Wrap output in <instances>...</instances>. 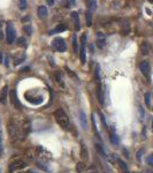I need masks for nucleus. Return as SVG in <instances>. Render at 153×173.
<instances>
[{"label": "nucleus", "mask_w": 153, "mask_h": 173, "mask_svg": "<svg viewBox=\"0 0 153 173\" xmlns=\"http://www.w3.org/2000/svg\"><path fill=\"white\" fill-rule=\"evenodd\" d=\"M139 112H140V117H142V119H143V117H144V112H143V109H142V107L139 109Z\"/></svg>", "instance_id": "obj_36"}, {"label": "nucleus", "mask_w": 153, "mask_h": 173, "mask_svg": "<svg viewBox=\"0 0 153 173\" xmlns=\"http://www.w3.org/2000/svg\"><path fill=\"white\" fill-rule=\"evenodd\" d=\"M23 31L24 32H27V35H32V28H31V25H24L23 27Z\"/></svg>", "instance_id": "obj_28"}, {"label": "nucleus", "mask_w": 153, "mask_h": 173, "mask_svg": "<svg viewBox=\"0 0 153 173\" xmlns=\"http://www.w3.org/2000/svg\"><path fill=\"white\" fill-rule=\"evenodd\" d=\"M97 98H98V102L102 105L104 104V95H102V89L100 83H98V85H97Z\"/></svg>", "instance_id": "obj_12"}, {"label": "nucleus", "mask_w": 153, "mask_h": 173, "mask_svg": "<svg viewBox=\"0 0 153 173\" xmlns=\"http://www.w3.org/2000/svg\"><path fill=\"white\" fill-rule=\"evenodd\" d=\"M84 170V164L80 162V163H77V165H76V171L78 173H82V171Z\"/></svg>", "instance_id": "obj_30"}, {"label": "nucleus", "mask_w": 153, "mask_h": 173, "mask_svg": "<svg viewBox=\"0 0 153 173\" xmlns=\"http://www.w3.org/2000/svg\"><path fill=\"white\" fill-rule=\"evenodd\" d=\"M0 152H1V143H0Z\"/></svg>", "instance_id": "obj_41"}, {"label": "nucleus", "mask_w": 153, "mask_h": 173, "mask_svg": "<svg viewBox=\"0 0 153 173\" xmlns=\"http://www.w3.org/2000/svg\"><path fill=\"white\" fill-rule=\"evenodd\" d=\"M90 173H96V172H90Z\"/></svg>", "instance_id": "obj_43"}, {"label": "nucleus", "mask_w": 153, "mask_h": 173, "mask_svg": "<svg viewBox=\"0 0 153 173\" xmlns=\"http://www.w3.org/2000/svg\"><path fill=\"white\" fill-rule=\"evenodd\" d=\"M140 51H142V53H143L144 55L149 54V52H150V47H149V44L144 42V43L142 44V46H140Z\"/></svg>", "instance_id": "obj_20"}, {"label": "nucleus", "mask_w": 153, "mask_h": 173, "mask_svg": "<svg viewBox=\"0 0 153 173\" xmlns=\"http://www.w3.org/2000/svg\"><path fill=\"white\" fill-rule=\"evenodd\" d=\"M52 46L54 47V50H57L58 52H65L67 50V44H66L65 39L61 37H57L52 40Z\"/></svg>", "instance_id": "obj_2"}, {"label": "nucleus", "mask_w": 153, "mask_h": 173, "mask_svg": "<svg viewBox=\"0 0 153 173\" xmlns=\"http://www.w3.org/2000/svg\"><path fill=\"white\" fill-rule=\"evenodd\" d=\"M85 45H87V36L83 35L81 39V47H80V59L81 62L84 65L87 62V53H85Z\"/></svg>", "instance_id": "obj_4"}, {"label": "nucleus", "mask_w": 153, "mask_h": 173, "mask_svg": "<svg viewBox=\"0 0 153 173\" xmlns=\"http://www.w3.org/2000/svg\"><path fill=\"white\" fill-rule=\"evenodd\" d=\"M117 163H119V166L121 167V170H122L124 173L128 172V166H127V164H125V162H123L122 159H119Z\"/></svg>", "instance_id": "obj_21"}, {"label": "nucleus", "mask_w": 153, "mask_h": 173, "mask_svg": "<svg viewBox=\"0 0 153 173\" xmlns=\"http://www.w3.org/2000/svg\"><path fill=\"white\" fill-rule=\"evenodd\" d=\"M25 59V55L23 54V53H17V54H15L14 55V62L15 65H19V64H21L23 62Z\"/></svg>", "instance_id": "obj_15"}, {"label": "nucleus", "mask_w": 153, "mask_h": 173, "mask_svg": "<svg viewBox=\"0 0 153 173\" xmlns=\"http://www.w3.org/2000/svg\"><path fill=\"white\" fill-rule=\"evenodd\" d=\"M9 97H10V102L13 103V105L15 107H21V103H20V100H19V97H17V94H16V91L13 89V90H10L9 92Z\"/></svg>", "instance_id": "obj_8"}, {"label": "nucleus", "mask_w": 153, "mask_h": 173, "mask_svg": "<svg viewBox=\"0 0 153 173\" xmlns=\"http://www.w3.org/2000/svg\"><path fill=\"white\" fill-rule=\"evenodd\" d=\"M55 79H57V81H58V83L61 85V87H63V85H65L63 82H62V79H61V73H60V72H58V73L55 74Z\"/></svg>", "instance_id": "obj_29"}, {"label": "nucleus", "mask_w": 153, "mask_h": 173, "mask_svg": "<svg viewBox=\"0 0 153 173\" xmlns=\"http://www.w3.org/2000/svg\"><path fill=\"white\" fill-rule=\"evenodd\" d=\"M145 104L146 106H151V94L150 92H146L145 94Z\"/></svg>", "instance_id": "obj_26"}, {"label": "nucleus", "mask_w": 153, "mask_h": 173, "mask_svg": "<svg viewBox=\"0 0 153 173\" xmlns=\"http://www.w3.org/2000/svg\"><path fill=\"white\" fill-rule=\"evenodd\" d=\"M38 16L40 19H45L47 16V8L45 6H39L38 7Z\"/></svg>", "instance_id": "obj_14"}, {"label": "nucleus", "mask_w": 153, "mask_h": 173, "mask_svg": "<svg viewBox=\"0 0 153 173\" xmlns=\"http://www.w3.org/2000/svg\"><path fill=\"white\" fill-rule=\"evenodd\" d=\"M2 61V55H1V53H0V62Z\"/></svg>", "instance_id": "obj_39"}, {"label": "nucleus", "mask_w": 153, "mask_h": 173, "mask_svg": "<svg viewBox=\"0 0 153 173\" xmlns=\"http://www.w3.org/2000/svg\"><path fill=\"white\" fill-rule=\"evenodd\" d=\"M99 115H100V119H102V125L106 127V121H105V117H104V114H102L100 111H99Z\"/></svg>", "instance_id": "obj_34"}, {"label": "nucleus", "mask_w": 153, "mask_h": 173, "mask_svg": "<svg viewBox=\"0 0 153 173\" xmlns=\"http://www.w3.org/2000/svg\"><path fill=\"white\" fill-rule=\"evenodd\" d=\"M73 47H74L75 53H77L78 49H77V37H76V35H74L73 36Z\"/></svg>", "instance_id": "obj_27"}, {"label": "nucleus", "mask_w": 153, "mask_h": 173, "mask_svg": "<svg viewBox=\"0 0 153 173\" xmlns=\"http://www.w3.org/2000/svg\"><path fill=\"white\" fill-rule=\"evenodd\" d=\"M91 120H92V126H93V130H95L96 135L99 137V134H98V129H97V126H96V121H95V117H93V115L91 117Z\"/></svg>", "instance_id": "obj_31"}, {"label": "nucleus", "mask_w": 153, "mask_h": 173, "mask_svg": "<svg viewBox=\"0 0 153 173\" xmlns=\"http://www.w3.org/2000/svg\"><path fill=\"white\" fill-rule=\"evenodd\" d=\"M149 2H151V4H153V0H147Z\"/></svg>", "instance_id": "obj_40"}, {"label": "nucleus", "mask_w": 153, "mask_h": 173, "mask_svg": "<svg viewBox=\"0 0 153 173\" xmlns=\"http://www.w3.org/2000/svg\"><path fill=\"white\" fill-rule=\"evenodd\" d=\"M152 129H153V119H152Z\"/></svg>", "instance_id": "obj_42"}, {"label": "nucleus", "mask_w": 153, "mask_h": 173, "mask_svg": "<svg viewBox=\"0 0 153 173\" xmlns=\"http://www.w3.org/2000/svg\"><path fill=\"white\" fill-rule=\"evenodd\" d=\"M85 19H87V27H91V24H92V13L90 10H87Z\"/></svg>", "instance_id": "obj_18"}, {"label": "nucleus", "mask_w": 153, "mask_h": 173, "mask_svg": "<svg viewBox=\"0 0 153 173\" xmlns=\"http://www.w3.org/2000/svg\"><path fill=\"white\" fill-rule=\"evenodd\" d=\"M81 157L83 160H87V158H89V155H87V147H85V144L84 143H82L81 144Z\"/></svg>", "instance_id": "obj_13"}, {"label": "nucleus", "mask_w": 153, "mask_h": 173, "mask_svg": "<svg viewBox=\"0 0 153 173\" xmlns=\"http://www.w3.org/2000/svg\"><path fill=\"white\" fill-rule=\"evenodd\" d=\"M15 38H16L15 28L10 22L7 23V27H6V40H7V43L8 44H13L15 42Z\"/></svg>", "instance_id": "obj_3"}, {"label": "nucleus", "mask_w": 153, "mask_h": 173, "mask_svg": "<svg viewBox=\"0 0 153 173\" xmlns=\"http://www.w3.org/2000/svg\"><path fill=\"white\" fill-rule=\"evenodd\" d=\"M142 152H143V151L140 150V151H138V154H137V159H140V157H142Z\"/></svg>", "instance_id": "obj_35"}, {"label": "nucleus", "mask_w": 153, "mask_h": 173, "mask_svg": "<svg viewBox=\"0 0 153 173\" xmlns=\"http://www.w3.org/2000/svg\"><path fill=\"white\" fill-rule=\"evenodd\" d=\"M146 162H147V164H149V165L153 166V154H152V155H149V156L146 157Z\"/></svg>", "instance_id": "obj_32"}, {"label": "nucleus", "mask_w": 153, "mask_h": 173, "mask_svg": "<svg viewBox=\"0 0 153 173\" xmlns=\"http://www.w3.org/2000/svg\"><path fill=\"white\" fill-rule=\"evenodd\" d=\"M70 4H72V5H75V4H76V1H75V0H70Z\"/></svg>", "instance_id": "obj_38"}, {"label": "nucleus", "mask_w": 153, "mask_h": 173, "mask_svg": "<svg viewBox=\"0 0 153 173\" xmlns=\"http://www.w3.org/2000/svg\"><path fill=\"white\" fill-rule=\"evenodd\" d=\"M67 29H68V28H67V25H66L65 23H60V24L57 25V28H55L54 30L50 31V34H51V35H53V34H60V32L66 31Z\"/></svg>", "instance_id": "obj_10"}, {"label": "nucleus", "mask_w": 153, "mask_h": 173, "mask_svg": "<svg viewBox=\"0 0 153 173\" xmlns=\"http://www.w3.org/2000/svg\"><path fill=\"white\" fill-rule=\"evenodd\" d=\"M96 149H97V151H98V154H100L102 157H106V152H105L104 148H102L99 143H96Z\"/></svg>", "instance_id": "obj_22"}, {"label": "nucleus", "mask_w": 153, "mask_h": 173, "mask_svg": "<svg viewBox=\"0 0 153 173\" xmlns=\"http://www.w3.org/2000/svg\"><path fill=\"white\" fill-rule=\"evenodd\" d=\"M96 44L98 49H104L106 45V36L102 32H98L97 37H96Z\"/></svg>", "instance_id": "obj_7"}, {"label": "nucleus", "mask_w": 153, "mask_h": 173, "mask_svg": "<svg viewBox=\"0 0 153 173\" xmlns=\"http://www.w3.org/2000/svg\"><path fill=\"white\" fill-rule=\"evenodd\" d=\"M17 45H20L21 47H27V42H25V38H24V37L17 38Z\"/></svg>", "instance_id": "obj_24"}, {"label": "nucleus", "mask_w": 153, "mask_h": 173, "mask_svg": "<svg viewBox=\"0 0 153 173\" xmlns=\"http://www.w3.org/2000/svg\"><path fill=\"white\" fill-rule=\"evenodd\" d=\"M46 1H47V4H49V5H53V4H54V0H46Z\"/></svg>", "instance_id": "obj_37"}, {"label": "nucleus", "mask_w": 153, "mask_h": 173, "mask_svg": "<svg viewBox=\"0 0 153 173\" xmlns=\"http://www.w3.org/2000/svg\"><path fill=\"white\" fill-rule=\"evenodd\" d=\"M20 8L24 10L27 8V0H20Z\"/></svg>", "instance_id": "obj_33"}, {"label": "nucleus", "mask_w": 153, "mask_h": 173, "mask_svg": "<svg viewBox=\"0 0 153 173\" xmlns=\"http://www.w3.org/2000/svg\"><path fill=\"white\" fill-rule=\"evenodd\" d=\"M7 96H8V87H7V85H5V87L2 88L1 92H0V102H1L2 104H5V103H6Z\"/></svg>", "instance_id": "obj_11"}, {"label": "nucleus", "mask_w": 153, "mask_h": 173, "mask_svg": "<svg viewBox=\"0 0 153 173\" xmlns=\"http://www.w3.org/2000/svg\"><path fill=\"white\" fill-rule=\"evenodd\" d=\"M139 68H140V72L142 74L145 76L146 79H150V74H151V66L147 61H142L140 65H139Z\"/></svg>", "instance_id": "obj_6"}, {"label": "nucleus", "mask_w": 153, "mask_h": 173, "mask_svg": "<svg viewBox=\"0 0 153 173\" xmlns=\"http://www.w3.org/2000/svg\"><path fill=\"white\" fill-rule=\"evenodd\" d=\"M54 117H55V120L59 125L62 128H68L69 126V118L67 115V113L62 110V109H58L55 112H54Z\"/></svg>", "instance_id": "obj_1"}, {"label": "nucleus", "mask_w": 153, "mask_h": 173, "mask_svg": "<svg viewBox=\"0 0 153 173\" xmlns=\"http://www.w3.org/2000/svg\"><path fill=\"white\" fill-rule=\"evenodd\" d=\"M129 30H130V28H129V23L124 22L123 25H122V30H121V32H122L123 35H128V34H129Z\"/></svg>", "instance_id": "obj_23"}, {"label": "nucleus", "mask_w": 153, "mask_h": 173, "mask_svg": "<svg viewBox=\"0 0 153 173\" xmlns=\"http://www.w3.org/2000/svg\"><path fill=\"white\" fill-rule=\"evenodd\" d=\"M87 6H89V10L92 13L97 9V0H87Z\"/></svg>", "instance_id": "obj_16"}, {"label": "nucleus", "mask_w": 153, "mask_h": 173, "mask_svg": "<svg viewBox=\"0 0 153 173\" xmlns=\"http://www.w3.org/2000/svg\"><path fill=\"white\" fill-rule=\"evenodd\" d=\"M25 167V163L21 160V159H17V160H14L9 164V172L10 173H14L19 170H22Z\"/></svg>", "instance_id": "obj_5"}, {"label": "nucleus", "mask_w": 153, "mask_h": 173, "mask_svg": "<svg viewBox=\"0 0 153 173\" xmlns=\"http://www.w3.org/2000/svg\"><path fill=\"white\" fill-rule=\"evenodd\" d=\"M70 16H72V19H73V21H74L75 30L78 31L81 29V22H80V16H78V13H77V12H73V13L70 14Z\"/></svg>", "instance_id": "obj_9"}, {"label": "nucleus", "mask_w": 153, "mask_h": 173, "mask_svg": "<svg viewBox=\"0 0 153 173\" xmlns=\"http://www.w3.org/2000/svg\"><path fill=\"white\" fill-rule=\"evenodd\" d=\"M95 76H96V79H97L98 81H100V66H99V65H97V66H96Z\"/></svg>", "instance_id": "obj_25"}, {"label": "nucleus", "mask_w": 153, "mask_h": 173, "mask_svg": "<svg viewBox=\"0 0 153 173\" xmlns=\"http://www.w3.org/2000/svg\"><path fill=\"white\" fill-rule=\"evenodd\" d=\"M80 118H81V124H82V126H83V129H87V118H85V113L83 112V111H81L80 112Z\"/></svg>", "instance_id": "obj_17"}, {"label": "nucleus", "mask_w": 153, "mask_h": 173, "mask_svg": "<svg viewBox=\"0 0 153 173\" xmlns=\"http://www.w3.org/2000/svg\"><path fill=\"white\" fill-rule=\"evenodd\" d=\"M110 141H112V143H113L114 145H117V144H119V136L115 134L114 130H112V133H110Z\"/></svg>", "instance_id": "obj_19"}]
</instances>
